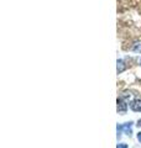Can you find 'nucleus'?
I'll list each match as a JSON object with an SVG mask.
<instances>
[{"label": "nucleus", "instance_id": "nucleus-3", "mask_svg": "<svg viewBox=\"0 0 141 148\" xmlns=\"http://www.w3.org/2000/svg\"><path fill=\"white\" fill-rule=\"evenodd\" d=\"M130 109L135 111V112H138V111H141V99H136L134 100L133 103L130 104Z\"/></svg>", "mask_w": 141, "mask_h": 148}, {"label": "nucleus", "instance_id": "nucleus-5", "mask_svg": "<svg viewBox=\"0 0 141 148\" xmlns=\"http://www.w3.org/2000/svg\"><path fill=\"white\" fill-rule=\"evenodd\" d=\"M134 52H141V43H136L134 47H133Z\"/></svg>", "mask_w": 141, "mask_h": 148}, {"label": "nucleus", "instance_id": "nucleus-1", "mask_svg": "<svg viewBox=\"0 0 141 148\" xmlns=\"http://www.w3.org/2000/svg\"><path fill=\"white\" fill-rule=\"evenodd\" d=\"M131 123L133 122H126L125 125H120V126L118 125V132H119L118 133V137H120V131H124L126 135L130 136L131 135Z\"/></svg>", "mask_w": 141, "mask_h": 148}, {"label": "nucleus", "instance_id": "nucleus-9", "mask_svg": "<svg viewBox=\"0 0 141 148\" xmlns=\"http://www.w3.org/2000/svg\"><path fill=\"white\" fill-rule=\"evenodd\" d=\"M140 64H141V59H140Z\"/></svg>", "mask_w": 141, "mask_h": 148}, {"label": "nucleus", "instance_id": "nucleus-2", "mask_svg": "<svg viewBox=\"0 0 141 148\" xmlns=\"http://www.w3.org/2000/svg\"><path fill=\"white\" fill-rule=\"evenodd\" d=\"M126 110H128V105H126V103L123 100V99H118V112L120 114H125Z\"/></svg>", "mask_w": 141, "mask_h": 148}, {"label": "nucleus", "instance_id": "nucleus-8", "mask_svg": "<svg viewBox=\"0 0 141 148\" xmlns=\"http://www.w3.org/2000/svg\"><path fill=\"white\" fill-rule=\"evenodd\" d=\"M138 126H139V127H141V119H140L139 121H138Z\"/></svg>", "mask_w": 141, "mask_h": 148}, {"label": "nucleus", "instance_id": "nucleus-7", "mask_svg": "<svg viewBox=\"0 0 141 148\" xmlns=\"http://www.w3.org/2000/svg\"><path fill=\"white\" fill-rule=\"evenodd\" d=\"M138 140H139V142H141V132L138 133Z\"/></svg>", "mask_w": 141, "mask_h": 148}, {"label": "nucleus", "instance_id": "nucleus-6", "mask_svg": "<svg viewBox=\"0 0 141 148\" xmlns=\"http://www.w3.org/2000/svg\"><path fill=\"white\" fill-rule=\"evenodd\" d=\"M116 148H128V145H125V143H120V145H118Z\"/></svg>", "mask_w": 141, "mask_h": 148}, {"label": "nucleus", "instance_id": "nucleus-4", "mask_svg": "<svg viewBox=\"0 0 141 148\" xmlns=\"http://www.w3.org/2000/svg\"><path fill=\"white\" fill-rule=\"evenodd\" d=\"M125 69H126V66H125L124 61L119 59V61H118V73H123Z\"/></svg>", "mask_w": 141, "mask_h": 148}]
</instances>
